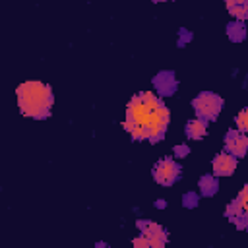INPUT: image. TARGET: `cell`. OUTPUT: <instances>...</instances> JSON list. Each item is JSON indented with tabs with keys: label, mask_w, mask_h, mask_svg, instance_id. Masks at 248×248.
Returning <instances> with one entry per match:
<instances>
[{
	"label": "cell",
	"mask_w": 248,
	"mask_h": 248,
	"mask_svg": "<svg viewBox=\"0 0 248 248\" xmlns=\"http://www.w3.org/2000/svg\"><path fill=\"white\" fill-rule=\"evenodd\" d=\"M169 124V108L165 103L155 97V93L141 91L134 95L126 105L124 130L136 141L147 140L151 143L161 141Z\"/></svg>",
	"instance_id": "6da1fadb"
},
{
	"label": "cell",
	"mask_w": 248,
	"mask_h": 248,
	"mask_svg": "<svg viewBox=\"0 0 248 248\" xmlns=\"http://www.w3.org/2000/svg\"><path fill=\"white\" fill-rule=\"evenodd\" d=\"M17 105L25 116L46 118L52 107V89L41 81H23L17 89Z\"/></svg>",
	"instance_id": "7a4b0ae2"
},
{
	"label": "cell",
	"mask_w": 248,
	"mask_h": 248,
	"mask_svg": "<svg viewBox=\"0 0 248 248\" xmlns=\"http://www.w3.org/2000/svg\"><path fill=\"white\" fill-rule=\"evenodd\" d=\"M192 107L196 110V116L209 122V120H215L217 114L221 112V107H223V99L217 95V93H211V91H203L200 93L194 101H192Z\"/></svg>",
	"instance_id": "3957f363"
},
{
	"label": "cell",
	"mask_w": 248,
	"mask_h": 248,
	"mask_svg": "<svg viewBox=\"0 0 248 248\" xmlns=\"http://www.w3.org/2000/svg\"><path fill=\"white\" fill-rule=\"evenodd\" d=\"M227 217L236 229H248V184L238 192V196L227 205Z\"/></svg>",
	"instance_id": "277c9868"
},
{
	"label": "cell",
	"mask_w": 248,
	"mask_h": 248,
	"mask_svg": "<svg viewBox=\"0 0 248 248\" xmlns=\"http://www.w3.org/2000/svg\"><path fill=\"white\" fill-rule=\"evenodd\" d=\"M180 165L176 161H172L170 157H165L161 161L155 163L153 167V178L161 184V186H172L178 178H180Z\"/></svg>",
	"instance_id": "5b68a950"
},
{
	"label": "cell",
	"mask_w": 248,
	"mask_h": 248,
	"mask_svg": "<svg viewBox=\"0 0 248 248\" xmlns=\"http://www.w3.org/2000/svg\"><path fill=\"white\" fill-rule=\"evenodd\" d=\"M136 225H138V229L141 231V234L149 240V246H153V248L165 246V242H167V232H165V229H163L161 225H155V223L145 221V219H140Z\"/></svg>",
	"instance_id": "8992f818"
},
{
	"label": "cell",
	"mask_w": 248,
	"mask_h": 248,
	"mask_svg": "<svg viewBox=\"0 0 248 248\" xmlns=\"http://www.w3.org/2000/svg\"><path fill=\"white\" fill-rule=\"evenodd\" d=\"M225 149L234 157H244L248 153V134L240 130H229L225 136Z\"/></svg>",
	"instance_id": "52a82bcc"
},
{
	"label": "cell",
	"mask_w": 248,
	"mask_h": 248,
	"mask_svg": "<svg viewBox=\"0 0 248 248\" xmlns=\"http://www.w3.org/2000/svg\"><path fill=\"white\" fill-rule=\"evenodd\" d=\"M153 85H155V89H157L159 95H172L176 91V87H178V81H176V78H174L172 72L163 70V72H159L153 78Z\"/></svg>",
	"instance_id": "ba28073f"
},
{
	"label": "cell",
	"mask_w": 248,
	"mask_h": 248,
	"mask_svg": "<svg viewBox=\"0 0 248 248\" xmlns=\"http://www.w3.org/2000/svg\"><path fill=\"white\" fill-rule=\"evenodd\" d=\"M236 169V157L231 153H221L213 159V174L215 176H229Z\"/></svg>",
	"instance_id": "9c48e42d"
},
{
	"label": "cell",
	"mask_w": 248,
	"mask_h": 248,
	"mask_svg": "<svg viewBox=\"0 0 248 248\" xmlns=\"http://www.w3.org/2000/svg\"><path fill=\"white\" fill-rule=\"evenodd\" d=\"M205 132H207V124H205V120H202V118L190 120V122L186 124V136H188L190 140H202V138L205 136Z\"/></svg>",
	"instance_id": "30bf717a"
},
{
	"label": "cell",
	"mask_w": 248,
	"mask_h": 248,
	"mask_svg": "<svg viewBox=\"0 0 248 248\" xmlns=\"http://www.w3.org/2000/svg\"><path fill=\"white\" fill-rule=\"evenodd\" d=\"M227 35H229V39L232 41V43H240V41H244V37H246V27H244V23L238 19V21H231L229 25H227Z\"/></svg>",
	"instance_id": "8fae6325"
},
{
	"label": "cell",
	"mask_w": 248,
	"mask_h": 248,
	"mask_svg": "<svg viewBox=\"0 0 248 248\" xmlns=\"http://www.w3.org/2000/svg\"><path fill=\"white\" fill-rule=\"evenodd\" d=\"M217 188H219V184H217V178L215 176L203 174L200 178V192H202V196H213L217 192Z\"/></svg>",
	"instance_id": "7c38bea8"
},
{
	"label": "cell",
	"mask_w": 248,
	"mask_h": 248,
	"mask_svg": "<svg viewBox=\"0 0 248 248\" xmlns=\"http://www.w3.org/2000/svg\"><path fill=\"white\" fill-rule=\"evenodd\" d=\"M227 10L236 19H246V0H227Z\"/></svg>",
	"instance_id": "4fadbf2b"
},
{
	"label": "cell",
	"mask_w": 248,
	"mask_h": 248,
	"mask_svg": "<svg viewBox=\"0 0 248 248\" xmlns=\"http://www.w3.org/2000/svg\"><path fill=\"white\" fill-rule=\"evenodd\" d=\"M236 126L240 132L248 134V108H242L238 114H236Z\"/></svg>",
	"instance_id": "5bb4252c"
},
{
	"label": "cell",
	"mask_w": 248,
	"mask_h": 248,
	"mask_svg": "<svg viewBox=\"0 0 248 248\" xmlns=\"http://www.w3.org/2000/svg\"><path fill=\"white\" fill-rule=\"evenodd\" d=\"M196 203H198V196H196V194L190 192V194L184 196V205H186V207H194Z\"/></svg>",
	"instance_id": "9a60e30c"
},
{
	"label": "cell",
	"mask_w": 248,
	"mask_h": 248,
	"mask_svg": "<svg viewBox=\"0 0 248 248\" xmlns=\"http://www.w3.org/2000/svg\"><path fill=\"white\" fill-rule=\"evenodd\" d=\"M190 153V149L186 145H174V155L176 157H186Z\"/></svg>",
	"instance_id": "2e32d148"
},
{
	"label": "cell",
	"mask_w": 248,
	"mask_h": 248,
	"mask_svg": "<svg viewBox=\"0 0 248 248\" xmlns=\"http://www.w3.org/2000/svg\"><path fill=\"white\" fill-rule=\"evenodd\" d=\"M134 246H138V248H143V246H149V240L141 234V236H138V238H134Z\"/></svg>",
	"instance_id": "e0dca14e"
},
{
	"label": "cell",
	"mask_w": 248,
	"mask_h": 248,
	"mask_svg": "<svg viewBox=\"0 0 248 248\" xmlns=\"http://www.w3.org/2000/svg\"><path fill=\"white\" fill-rule=\"evenodd\" d=\"M246 19H248V0H246Z\"/></svg>",
	"instance_id": "ac0fdd59"
},
{
	"label": "cell",
	"mask_w": 248,
	"mask_h": 248,
	"mask_svg": "<svg viewBox=\"0 0 248 248\" xmlns=\"http://www.w3.org/2000/svg\"><path fill=\"white\" fill-rule=\"evenodd\" d=\"M153 2H165V0H153Z\"/></svg>",
	"instance_id": "d6986e66"
}]
</instances>
